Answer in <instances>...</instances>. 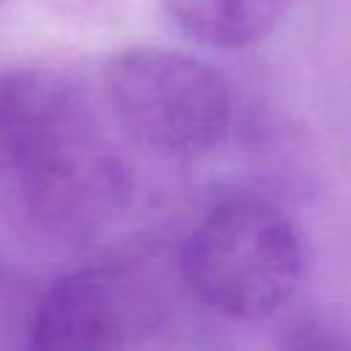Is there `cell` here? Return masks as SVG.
I'll list each match as a JSON object with an SVG mask.
<instances>
[{
	"mask_svg": "<svg viewBox=\"0 0 351 351\" xmlns=\"http://www.w3.org/2000/svg\"><path fill=\"white\" fill-rule=\"evenodd\" d=\"M0 154L27 219L60 241H85L132 203V167L99 134L82 88L60 71L0 80Z\"/></svg>",
	"mask_w": 351,
	"mask_h": 351,
	"instance_id": "cell-1",
	"label": "cell"
},
{
	"mask_svg": "<svg viewBox=\"0 0 351 351\" xmlns=\"http://www.w3.org/2000/svg\"><path fill=\"white\" fill-rule=\"evenodd\" d=\"M304 244L293 219L263 197H228L211 206L178 252L184 288L208 310L258 321L277 313L299 288Z\"/></svg>",
	"mask_w": 351,
	"mask_h": 351,
	"instance_id": "cell-2",
	"label": "cell"
},
{
	"mask_svg": "<svg viewBox=\"0 0 351 351\" xmlns=\"http://www.w3.org/2000/svg\"><path fill=\"white\" fill-rule=\"evenodd\" d=\"M104 93L132 140L170 156L211 151L233 121L228 80L178 49L129 47L112 55L104 69Z\"/></svg>",
	"mask_w": 351,
	"mask_h": 351,
	"instance_id": "cell-3",
	"label": "cell"
},
{
	"mask_svg": "<svg viewBox=\"0 0 351 351\" xmlns=\"http://www.w3.org/2000/svg\"><path fill=\"white\" fill-rule=\"evenodd\" d=\"M170 307L159 274L107 261L60 277L38 302L30 346L38 351L126 348L159 329Z\"/></svg>",
	"mask_w": 351,
	"mask_h": 351,
	"instance_id": "cell-4",
	"label": "cell"
},
{
	"mask_svg": "<svg viewBox=\"0 0 351 351\" xmlns=\"http://www.w3.org/2000/svg\"><path fill=\"white\" fill-rule=\"evenodd\" d=\"M291 0H162L167 16L195 41L217 49H244L266 38Z\"/></svg>",
	"mask_w": 351,
	"mask_h": 351,
	"instance_id": "cell-5",
	"label": "cell"
}]
</instances>
